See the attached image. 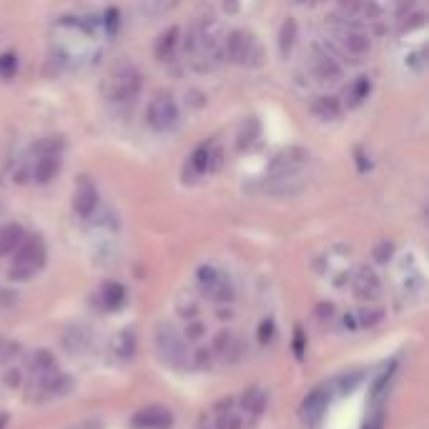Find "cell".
Instances as JSON below:
<instances>
[{"instance_id":"1","label":"cell","mask_w":429,"mask_h":429,"mask_svg":"<svg viewBox=\"0 0 429 429\" xmlns=\"http://www.w3.org/2000/svg\"><path fill=\"white\" fill-rule=\"evenodd\" d=\"M46 264V244L41 236H28L23 238L16 249V259L11 266V279L13 281H28L33 274L43 269Z\"/></svg>"},{"instance_id":"2","label":"cell","mask_w":429,"mask_h":429,"mask_svg":"<svg viewBox=\"0 0 429 429\" xmlns=\"http://www.w3.org/2000/svg\"><path fill=\"white\" fill-rule=\"evenodd\" d=\"M156 349H159L161 359L169 366H174V369H184L186 361H189L184 339H181L179 332L171 324H159L156 327Z\"/></svg>"},{"instance_id":"3","label":"cell","mask_w":429,"mask_h":429,"mask_svg":"<svg viewBox=\"0 0 429 429\" xmlns=\"http://www.w3.org/2000/svg\"><path fill=\"white\" fill-rule=\"evenodd\" d=\"M146 121L156 131H169L179 121V108H176L174 98L171 95H156L151 101L149 111H146Z\"/></svg>"},{"instance_id":"4","label":"cell","mask_w":429,"mask_h":429,"mask_svg":"<svg viewBox=\"0 0 429 429\" xmlns=\"http://www.w3.org/2000/svg\"><path fill=\"white\" fill-rule=\"evenodd\" d=\"M309 161V154L304 149H299V146H292V149L281 151L279 156H276L274 161L269 164V176L271 179H289V176H294L299 169H304V164Z\"/></svg>"},{"instance_id":"5","label":"cell","mask_w":429,"mask_h":429,"mask_svg":"<svg viewBox=\"0 0 429 429\" xmlns=\"http://www.w3.org/2000/svg\"><path fill=\"white\" fill-rule=\"evenodd\" d=\"M332 36H334V43H337L346 55H351V58H361V55L369 53V48H371L369 38L361 31H356V28H349V26L332 28Z\"/></svg>"},{"instance_id":"6","label":"cell","mask_w":429,"mask_h":429,"mask_svg":"<svg viewBox=\"0 0 429 429\" xmlns=\"http://www.w3.org/2000/svg\"><path fill=\"white\" fill-rule=\"evenodd\" d=\"M136 429H169L174 424V414L166 407H146L131 419Z\"/></svg>"},{"instance_id":"7","label":"cell","mask_w":429,"mask_h":429,"mask_svg":"<svg viewBox=\"0 0 429 429\" xmlns=\"http://www.w3.org/2000/svg\"><path fill=\"white\" fill-rule=\"evenodd\" d=\"M351 286H354L356 299H361V302H371V299H376L381 294L379 276H376L369 266H361V269H356L354 279H351Z\"/></svg>"},{"instance_id":"8","label":"cell","mask_w":429,"mask_h":429,"mask_svg":"<svg viewBox=\"0 0 429 429\" xmlns=\"http://www.w3.org/2000/svg\"><path fill=\"white\" fill-rule=\"evenodd\" d=\"M332 389L329 387H317L314 392H309L307 394V399L302 402V419L307 424H317L319 419H322V414H324V409H327V404H329V399H332Z\"/></svg>"},{"instance_id":"9","label":"cell","mask_w":429,"mask_h":429,"mask_svg":"<svg viewBox=\"0 0 429 429\" xmlns=\"http://www.w3.org/2000/svg\"><path fill=\"white\" fill-rule=\"evenodd\" d=\"M138 93V75L133 68H121L111 80L113 101H133Z\"/></svg>"},{"instance_id":"10","label":"cell","mask_w":429,"mask_h":429,"mask_svg":"<svg viewBox=\"0 0 429 429\" xmlns=\"http://www.w3.org/2000/svg\"><path fill=\"white\" fill-rule=\"evenodd\" d=\"M312 73L322 83H334V80L341 78V68L337 65V60L329 58V53H322V51H314L312 53Z\"/></svg>"},{"instance_id":"11","label":"cell","mask_w":429,"mask_h":429,"mask_svg":"<svg viewBox=\"0 0 429 429\" xmlns=\"http://www.w3.org/2000/svg\"><path fill=\"white\" fill-rule=\"evenodd\" d=\"M70 389H73V379L65 374H58V371H51V374L41 379V392L46 399L65 397Z\"/></svg>"},{"instance_id":"12","label":"cell","mask_w":429,"mask_h":429,"mask_svg":"<svg viewBox=\"0 0 429 429\" xmlns=\"http://www.w3.org/2000/svg\"><path fill=\"white\" fill-rule=\"evenodd\" d=\"M95 203H98V194H95L93 184L80 179L78 191H75V198H73V206H75V211H78V216L88 218L90 213H93Z\"/></svg>"},{"instance_id":"13","label":"cell","mask_w":429,"mask_h":429,"mask_svg":"<svg viewBox=\"0 0 429 429\" xmlns=\"http://www.w3.org/2000/svg\"><path fill=\"white\" fill-rule=\"evenodd\" d=\"M249 43H251V36H246L244 31H233L231 36L226 38V58L231 60V63H244Z\"/></svg>"},{"instance_id":"14","label":"cell","mask_w":429,"mask_h":429,"mask_svg":"<svg viewBox=\"0 0 429 429\" xmlns=\"http://www.w3.org/2000/svg\"><path fill=\"white\" fill-rule=\"evenodd\" d=\"M312 113L322 121H337L341 116V103L332 95H319L312 103Z\"/></svg>"},{"instance_id":"15","label":"cell","mask_w":429,"mask_h":429,"mask_svg":"<svg viewBox=\"0 0 429 429\" xmlns=\"http://www.w3.org/2000/svg\"><path fill=\"white\" fill-rule=\"evenodd\" d=\"M23 228L18 223H8L0 228V256H8L18 249V244L23 241Z\"/></svg>"},{"instance_id":"16","label":"cell","mask_w":429,"mask_h":429,"mask_svg":"<svg viewBox=\"0 0 429 429\" xmlns=\"http://www.w3.org/2000/svg\"><path fill=\"white\" fill-rule=\"evenodd\" d=\"M266 402H269V394H266L261 387L246 389L244 397H241V407H244V412L254 414V417H259V414L264 412V409H266Z\"/></svg>"},{"instance_id":"17","label":"cell","mask_w":429,"mask_h":429,"mask_svg":"<svg viewBox=\"0 0 429 429\" xmlns=\"http://www.w3.org/2000/svg\"><path fill=\"white\" fill-rule=\"evenodd\" d=\"M113 354L123 361L136 354V334H133L131 329H123V332L116 334V339H113Z\"/></svg>"},{"instance_id":"18","label":"cell","mask_w":429,"mask_h":429,"mask_svg":"<svg viewBox=\"0 0 429 429\" xmlns=\"http://www.w3.org/2000/svg\"><path fill=\"white\" fill-rule=\"evenodd\" d=\"M51 371H55V359L51 351L46 349H36L31 356V374L38 376V379H43V376H48Z\"/></svg>"},{"instance_id":"19","label":"cell","mask_w":429,"mask_h":429,"mask_svg":"<svg viewBox=\"0 0 429 429\" xmlns=\"http://www.w3.org/2000/svg\"><path fill=\"white\" fill-rule=\"evenodd\" d=\"M60 169V161L55 154H43L41 161H38V169H36V179L38 184H48V181H53L55 174Z\"/></svg>"},{"instance_id":"20","label":"cell","mask_w":429,"mask_h":429,"mask_svg":"<svg viewBox=\"0 0 429 429\" xmlns=\"http://www.w3.org/2000/svg\"><path fill=\"white\" fill-rule=\"evenodd\" d=\"M203 294H206L211 302H216V304H228L233 299V289H231V284H228L226 279H218L216 284H211L208 289H203Z\"/></svg>"},{"instance_id":"21","label":"cell","mask_w":429,"mask_h":429,"mask_svg":"<svg viewBox=\"0 0 429 429\" xmlns=\"http://www.w3.org/2000/svg\"><path fill=\"white\" fill-rule=\"evenodd\" d=\"M123 302H126V289H123L121 284L111 281V284L103 286V304H106L108 309H118Z\"/></svg>"},{"instance_id":"22","label":"cell","mask_w":429,"mask_h":429,"mask_svg":"<svg viewBox=\"0 0 429 429\" xmlns=\"http://www.w3.org/2000/svg\"><path fill=\"white\" fill-rule=\"evenodd\" d=\"M176 38H179V28H169V31L161 36L159 46H156V55H159V60L171 58V53H174V48H176Z\"/></svg>"},{"instance_id":"23","label":"cell","mask_w":429,"mask_h":429,"mask_svg":"<svg viewBox=\"0 0 429 429\" xmlns=\"http://www.w3.org/2000/svg\"><path fill=\"white\" fill-rule=\"evenodd\" d=\"M294 38H297V23L289 18V21L281 26V36H279V48H281V55H286L292 51L294 46Z\"/></svg>"},{"instance_id":"24","label":"cell","mask_w":429,"mask_h":429,"mask_svg":"<svg viewBox=\"0 0 429 429\" xmlns=\"http://www.w3.org/2000/svg\"><path fill=\"white\" fill-rule=\"evenodd\" d=\"M369 78H356V83L351 85L349 90H346V98L351 101V106H356V103H361L366 98V93H369Z\"/></svg>"},{"instance_id":"25","label":"cell","mask_w":429,"mask_h":429,"mask_svg":"<svg viewBox=\"0 0 429 429\" xmlns=\"http://www.w3.org/2000/svg\"><path fill=\"white\" fill-rule=\"evenodd\" d=\"M361 371H351V374H344V376H339V379L334 381V387H337V392L339 394H346V392H354L356 389V384L361 381Z\"/></svg>"},{"instance_id":"26","label":"cell","mask_w":429,"mask_h":429,"mask_svg":"<svg viewBox=\"0 0 429 429\" xmlns=\"http://www.w3.org/2000/svg\"><path fill=\"white\" fill-rule=\"evenodd\" d=\"M208 146H201V149L194 151V156H191V169H194V174H203V171H208Z\"/></svg>"},{"instance_id":"27","label":"cell","mask_w":429,"mask_h":429,"mask_svg":"<svg viewBox=\"0 0 429 429\" xmlns=\"http://www.w3.org/2000/svg\"><path fill=\"white\" fill-rule=\"evenodd\" d=\"M213 361V351L208 349V346H198L196 351H194V356H191V364L196 366V369H208Z\"/></svg>"},{"instance_id":"28","label":"cell","mask_w":429,"mask_h":429,"mask_svg":"<svg viewBox=\"0 0 429 429\" xmlns=\"http://www.w3.org/2000/svg\"><path fill=\"white\" fill-rule=\"evenodd\" d=\"M381 309H361L359 317H356V327H374L381 322Z\"/></svg>"},{"instance_id":"29","label":"cell","mask_w":429,"mask_h":429,"mask_svg":"<svg viewBox=\"0 0 429 429\" xmlns=\"http://www.w3.org/2000/svg\"><path fill=\"white\" fill-rule=\"evenodd\" d=\"M392 254H394L392 241H379V244L374 246V251H371V256H374L376 264H387V261L392 259Z\"/></svg>"},{"instance_id":"30","label":"cell","mask_w":429,"mask_h":429,"mask_svg":"<svg viewBox=\"0 0 429 429\" xmlns=\"http://www.w3.org/2000/svg\"><path fill=\"white\" fill-rule=\"evenodd\" d=\"M244 427V422H241V417L233 412H223L218 414V422H216V429H241Z\"/></svg>"},{"instance_id":"31","label":"cell","mask_w":429,"mask_h":429,"mask_svg":"<svg viewBox=\"0 0 429 429\" xmlns=\"http://www.w3.org/2000/svg\"><path fill=\"white\" fill-rule=\"evenodd\" d=\"M218 279H221V274H218L213 266H201V269H198V284H201V289H208V286L216 284Z\"/></svg>"},{"instance_id":"32","label":"cell","mask_w":429,"mask_h":429,"mask_svg":"<svg viewBox=\"0 0 429 429\" xmlns=\"http://www.w3.org/2000/svg\"><path fill=\"white\" fill-rule=\"evenodd\" d=\"M16 70H18V60H16V55H0V75L3 78H13L16 75Z\"/></svg>"},{"instance_id":"33","label":"cell","mask_w":429,"mask_h":429,"mask_svg":"<svg viewBox=\"0 0 429 429\" xmlns=\"http://www.w3.org/2000/svg\"><path fill=\"white\" fill-rule=\"evenodd\" d=\"M203 332H206V327H203L201 322H191L189 327H186V339H191V341L201 339Z\"/></svg>"},{"instance_id":"34","label":"cell","mask_w":429,"mask_h":429,"mask_svg":"<svg viewBox=\"0 0 429 429\" xmlns=\"http://www.w3.org/2000/svg\"><path fill=\"white\" fill-rule=\"evenodd\" d=\"M271 339H274V322H261L259 341H261V344H269Z\"/></svg>"},{"instance_id":"35","label":"cell","mask_w":429,"mask_h":429,"mask_svg":"<svg viewBox=\"0 0 429 429\" xmlns=\"http://www.w3.org/2000/svg\"><path fill=\"white\" fill-rule=\"evenodd\" d=\"M3 379H6V384H11V387H18V384H21V371H18V369L6 371V376H3Z\"/></svg>"},{"instance_id":"36","label":"cell","mask_w":429,"mask_h":429,"mask_svg":"<svg viewBox=\"0 0 429 429\" xmlns=\"http://www.w3.org/2000/svg\"><path fill=\"white\" fill-rule=\"evenodd\" d=\"M332 314H334V307H332V304H319V307H317V317L319 319H332Z\"/></svg>"},{"instance_id":"37","label":"cell","mask_w":429,"mask_h":429,"mask_svg":"<svg viewBox=\"0 0 429 429\" xmlns=\"http://www.w3.org/2000/svg\"><path fill=\"white\" fill-rule=\"evenodd\" d=\"M13 346H16V344H8L6 339H0V359H3V356H13V354H16V351H11Z\"/></svg>"},{"instance_id":"38","label":"cell","mask_w":429,"mask_h":429,"mask_svg":"<svg viewBox=\"0 0 429 429\" xmlns=\"http://www.w3.org/2000/svg\"><path fill=\"white\" fill-rule=\"evenodd\" d=\"M231 404H233V399H221V402L216 404V412H218V414L231 412Z\"/></svg>"},{"instance_id":"39","label":"cell","mask_w":429,"mask_h":429,"mask_svg":"<svg viewBox=\"0 0 429 429\" xmlns=\"http://www.w3.org/2000/svg\"><path fill=\"white\" fill-rule=\"evenodd\" d=\"M70 429H101V424H98V422H80V424H75V427H70Z\"/></svg>"},{"instance_id":"40","label":"cell","mask_w":429,"mask_h":429,"mask_svg":"<svg viewBox=\"0 0 429 429\" xmlns=\"http://www.w3.org/2000/svg\"><path fill=\"white\" fill-rule=\"evenodd\" d=\"M6 424H8V417L6 414H0V429H6Z\"/></svg>"},{"instance_id":"41","label":"cell","mask_w":429,"mask_h":429,"mask_svg":"<svg viewBox=\"0 0 429 429\" xmlns=\"http://www.w3.org/2000/svg\"><path fill=\"white\" fill-rule=\"evenodd\" d=\"M366 429H379V422H376V424H374V427H366Z\"/></svg>"},{"instance_id":"42","label":"cell","mask_w":429,"mask_h":429,"mask_svg":"<svg viewBox=\"0 0 429 429\" xmlns=\"http://www.w3.org/2000/svg\"><path fill=\"white\" fill-rule=\"evenodd\" d=\"M297 3H307V0H297Z\"/></svg>"}]
</instances>
